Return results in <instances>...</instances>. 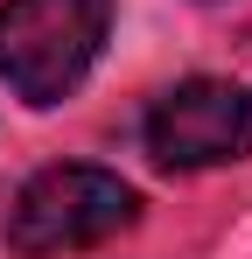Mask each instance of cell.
<instances>
[{
	"mask_svg": "<svg viewBox=\"0 0 252 259\" xmlns=\"http://www.w3.org/2000/svg\"><path fill=\"white\" fill-rule=\"evenodd\" d=\"M140 217V189L91 161H49L7 203V252L14 259H63L119 238Z\"/></svg>",
	"mask_w": 252,
	"mask_h": 259,
	"instance_id": "obj_1",
	"label": "cell"
},
{
	"mask_svg": "<svg viewBox=\"0 0 252 259\" xmlns=\"http://www.w3.org/2000/svg\"><path fill=\"white\" fill-rule=\"evenodd\" d=\"M140 140H147V161L161 175H203V168H224V161H245L252 154V91L231 84V77H182L147 105Z\"/></svg>",
	"mask_w": 252,
	"mask_h": 259,
	"instance_id": "obj_3",
	"label": "cell"
},
{
	"mask_svg": "<svg viewBox=\"0 0 252 259\" xmlns=\"http://www.w3.org/2000/svg\"><path fill=\"white\" fill-rule=\"evenodd\" d=\"M112 35V0H0V84L21 105H63Z\"/></svg>",
	"mask_w": 252,
	"mask_h": 259,
	"instance_id": "obj_2",
	"label": "cell"
}]
</instances>
